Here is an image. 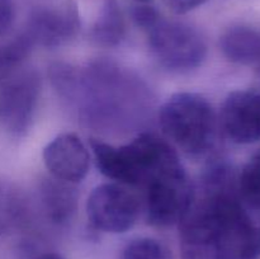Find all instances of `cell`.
<instances>
[{"instance_id":"cell-1","label":"cell","mask_w":260,"mask_h":259,"mask_svg":"<svg viewBox=\"0 0 260 259\" xmlns=\"http://www.w3.org/2000/svg\"><path fill=\"white\" fill-rule=\"evenodd\" d=\"M180 259H259L258 229L243 208L238 182L225 164L207 170L179 221Z\"/></svg>"},{"instance_id":"cell-2","label":"cell","mask_w":260,"mask_h":259,"mask_svg":"<svg viewBox=\"0 0 260 259\" xmlns=\"http://www.w3.org/2000/svg\"><path fill=\"white\" fill-rule=\"evenodd\" d=\"M51 80L63 98L76 104L84 121L106 130L140 121L149 99L136 78L109 61H96L83 70L57 63L51 68Z\"/></svg>"},{"instance_id":"cell-3","label":"cell","mask_w":260,"mask_h":259,"mask_svg":"<svg viewBox=\"0 0 260 259\" xmlns=\"http://www.w3.org/2000/svg\"><path fill=\"white\" fill-rule=\"evenodd\" d=\"M96 168L119 184L144 187L157 172L179 160L174 147L152 134H141L122 146L90 140Z\"/></svg>"},{"instance_id":"cell-4","label":"cell","mask_w":260,"mask_h":259,"mask_svg":"<svg viewBox=\"0 0 260 259\" xmlns=\"http://www.w3.org/2000/svg\"><path fill=\"white\" fill-rule=\"evenodd\" d=\"M159 123L168 140L194 159L210 155L217 144L220 121L201 94H173L160 108Z\"/></svg>"},{"instance_id":"cell-5","label":"cell","mask_w":260,"mask_h":259,"mask_svg":"<svg viewBox=\"0 0 260 259\" xmlns=\"http://www.w3.org/2000/svg\"><path fill=\"white\" fill-rule=\"evenodd\" d=\"M144 188L146 220L156 228L179 223L194 197V188L180 160L156 173Z\"/></svg>"},{"instance_id":"cell-6","label":"cell","mask_w":260,"mask_h":259,"mask_svg":"<svg viewBox=\"0 0 260 259\" xmlns=\"http://www.w3.org/2000/svg\"><path fill=\"white\" fill-rule=\"evenodd\" d=\"M149 47L155 60L170 71L188 73L202 65L207 55L205 38L192 25L160 18L147 30Z\"/></svg>"},{"instance_id":"cell-7","label":"cell","mask_w":260,"mask_h":259,"mask_svg":"<svg viewBox=\"0 0 260 259\" xmlns=\"http://www.w3.org/2000/svg\"><path fill=\"white\" fill-rule=\"evenodd\" d=\"M41 80L33 69L20 68L0 78V130L20 136L30 127L37 108Z\"/></svg>"},{"instance_id":"cell-8","label":"cell","mask_w":260,"mask_h":259,"mask_svg":"<svg viewBox=\"0 0 260 259\" xmlns=\"http://www.w3.org/2000/svg\"><path fill=\"white\" fill-rule=\"evenodd\" d=\"M140 208L139 198L123 185L104 183L91 190L86 202V215L96 230L122 234L134 228Z\"/></svg>"},{"instance_id":"cell-9","label":"cell","mask_w":260,"mask_h":259,"mask_svg":"<svg viewBox=\"0 0 260 259\" xmlns=\"http://www.w3.org/2000/svg\"><path fill=\"white\" fill-rule=\"evenodd\" d=\"M80 13L73 0L38 8L32 13L25 32L33 43L43 47H58L70 42L80 30Z\"/></svg>"},{"instance_id":"cell-10","label":"cell","mask_w":260,"mask_h":259,"mask_svg":"<svg viewBox=\"0 0 260 259\" xmlns=\"http://www.w3.org/2000/svg\"><path fill=\"white\" fill-rule=\"evenodd\" d=\"M220 124L235 144L260 141V91L235 90L229 94L221 108Z\"/></svg>"},{"instance_id":"cell-11","label":"cell","mask_w":260,"mask_h":259,"mask_svg":"<svg viewBox=\"0 0 260 259\" xmlns=\"http://www.w3.org/2000/svg\"><path fill=\"white\" fill-rule=\"evenodd\" d=\"M43 161L53 178L74 184L88 174L90 155L80 137L75 134H62L45 147Z\"/></svg>"},{"instance_id":"cell-12","label":"cell","mask_w":260,"mask_h":259,"mask_svg":"<svg viewBox=\"0 0 260 259\" xmlns=\"http://www.w3.org/2000/svg\"><path fill=\"white\" fill-rule=\"evenodd\" d=\"M40 196L43 211L52 222L66 223L75 215L78 195L70 183L56 178L45 179L41 183Z\"/></svg>"},{"instance_id":"cell-13","label":"cell","mask_w":260,"mask_h":259,"mask_svg":"<svg viewBox=\"0 0 260 259\" xmlns=\"http://www.w3.org/2000/svg\"><path fill=\"white\" fill-rule=\"evenodd\" d=\"M220 47L229 61L239 65L260 63V32L249 27H233L220 40Z\"/></svg>"},{"instance_id":"cell-14","label":"cell","mask_w":260,"mask_h":259,"mask_svg":"<svg viewBox=\"0 0 260 259\" xmlns=\"http://www.w3.org/2000/svg\"><path fill=\"white\" fill-rule=\"evenodd\" d=\"M28 202L17 185L0 180V236L17 230L27 220Z\"/></svg>"},{"instance_id":"cell-15","label":"cell","mask_w":260,"mask_h":259,"mask_svg":"<svg viewBox=\"0 0 260 259\" xmlns=\"http://www.w3.org/2000/svg\"><path fill=\"white\" fill-rule=\"evenodd\" d=\"M126 35V22L116 0H106L91 27V37L102 46H117Z\"/></svg>"},{"instance_id":"cell-16","label":"cell","mask_w":260,"mask_h":259,"mask_svg":"<svg viewBox=\"0 0 260 259\" xmlns=\"http://www.w3.org/2000/svg\"><path fill=\"white\" fill-rule=\"evenodd\" d=\"M32 38L27 32L22 30L19 35L10 38L7 42L0 45V78L23 68L33 50Z\"/></svg>"},{"instance_id":"cell-17","label":"cell","mask_w":260,"mask_h":259,"mask_svg":"<svg viewBox=\"0 0 260 259\" xmlns=\"http://www.w3.org/2000/svg\"><path fill=\"white\" fill-rule=\"evenodd\" d=\"M240 200L260 211V152L249 160L238 179Z\"/></svg>"},{"instance_id":"cell-18","label":"cell","mask_w":260,"mask_h":259,"mask_svg":"<svg viewBox=\"0 0 260 259\" xmlns=\"http://www.w3.org/2000/svg\"><path fill=\"white\" fill-rule=\"evenodd\" d=\"M119 259H173V256L169 248L160 240L137 238L124 246Z\"/></svg>"},{"instance_id":"cell-19","label":"cell","mask_w":260,"mask_h":259,"mask_svg":"<svg viewBox=\"0 0 260 259\" xmlns=\"http://www.w3.org/2000/svg\"><path fill=\"white\" fill-rule=\"evenodd\" d=\"M132 18L140 28L147 32L150 28H152L159 22L161 15L151 5H147L146 3H139V5L132 9Z\"/></svg>"},{"instance_id":"cell-20","label":"cell","mask_w":260,"mask_h":259,"mask_svg":"<svg viewBox=\"0 0 260 259\" xmlns=\"http://www.w3.org/2000/svg\"><path fill=\"white\" fill-rule=\"evenodd\" d=\"M15 20V8L13 0H0V38L7 36Z\"/></svg>"},{"instance_id":"cell-21","label":"cell","mask_w":260,"mask_h":259,"mask_svg":"<svg viewBox=\"0 0 260 259\" xmlns=\"http://www.w3.org/2000/svg\"><path fill=\"white\" fill-rule=\"evenodd\" d=\"M207 0H162L167 8L175 14H185L197 9Z\"/></svg>"},{"instance_id":"cell-22","label":"cell","mask_w":260,"mask_h":259,"mask_svg":"<svg viewBox=\"0 0 260 259\" xmlns=\"http://www.w3.org/2000/svg\"><path fill=\"white\" fill-rule=\"evenodd\" d=\"M35 259H65V258L61 256L60 254H56V253H43Z\"/></svg>"},{"instance_id":"cell-23","label":"cell","mask_w":260,"mask_h":259,"mask_svg":"<svg viewBox=\"0 0 260 259\" xmlns=\"http://www.w3.org/2000/svg\"><path fill=\"white\" fill-rule=\"evenodd\" d=\"M134 2H136V3H149V2H151V0H134Z\"/></svg>"},{"instance_id":"cell-24","label":"cell","mask_w":260,"mask_h":259,"mask_svg":"<svg viewBox=\"0 0 260 259\" xmlns=\"http://www.w3.org/2000/svg\"><path fill=\"white\" fill-rule=\"evenodd\" d=\"M258 238H259V245H260V228L258 229Z\"/></svg>"}]
</instances>
